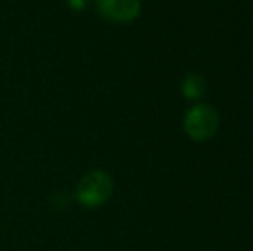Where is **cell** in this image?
Segmentation results:
<instances>
[{"instance_id":"3","label":"cell","mask_w":253,"mask_h":251,"mask_svg":"<svg viewBox=\"0 0 253 251\" xmlns=\"http://www.w3.org/2000/svg\"><path fill=\"white\" fill-rule=\"evenodd\" d=\"M100 16L112 23H129L140 14V0H97Z\"/></svg>"},{"instance_id":"1","label":"cell","mask_w":253,"mask_h":251,"mask_svg":"<svg viewBox=\"0 0 253 251\" xmlns=\"http://www.w3.org/2000/svg\"><path fill=\"white\" fill-rule=\"evenodd\" d=\"M112 179L103 171H91L80 181L76 200L84 207H100L112 194Z\"/></svg>"},{"instance_id":"2","label":"cell","mask_w":253,"mask_h":251,"mask_svg":"<svg viewBox=\"0 0 253 251\" xmlns=\"http://www.w3.org/2000/svg\"><path fill=\"white\" fill-rule=\"evenodd\" d=\"M219 126V115L207 105H198L191 108L184 117V131L188 136L197 141H203L212 138Z\"/></svg>"},{"instance_id":"4","label":"cell","mask_w":253,"mask_h":251,"mask_svg":"<svg viewBox=\"0 0 253 251\" xmlns=\"http://www.w3.org/2000/svg\"><path fill=\"white\" fill-rule=\"evenodd\" d=\"M205 91V81L203 77L197 76V74H190V76L184 77L183 81V93L188 98H198Z\"/></svg>"}]
</instances>
